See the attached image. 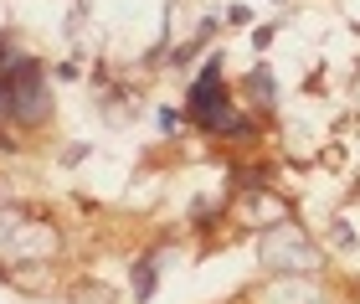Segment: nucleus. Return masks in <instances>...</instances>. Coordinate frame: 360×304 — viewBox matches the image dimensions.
I'll list each match as a JSON object with an SVG mask.
<instances>
[{"instance_id":"f257e3e1","label":"nucleus","mask_w":360,"mask_h":304,"mask_svg":"<svg viewBox=\"0 0 360 304\" xmlns=\"http://www.w3.org/2000/svg\"><path fill=\"white\" fill-rule=\"evenodd\" d=\"M0 108L15 119H41L46 114V83L37 62H11V72H0Z\"/></svg>"},{"instance_id":"f03ea898","label":"nucleus","mask_w":360,"mask_h":304,"mask_svg":"<svg viewBox=\"0 0 360 304\" xmlns=\"http://www.w3.org/2000/svg\"><path fill=\"white\" fill-rule=\"evenodd\" d=\"M191 119H201V124H211V129H221V134H242V114L226 103V88L217 83V68L191 88Z\"/></svg>"}]
</instances>
